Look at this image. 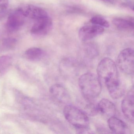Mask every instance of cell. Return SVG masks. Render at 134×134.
<instances>
[{
	"instance_id": "cell-15",
	"label": "cell",
	"mask_w": 134,
	"mask_h": 134,
	"mask_svg": "<svg viewBox=\"0 0 134 134\" xmlns=\"http://www.w3.org/2000/svg\"><path fill=\"white\" fill-rule=\"evenodd\" d=\"M114 25L118 29L121 30L133 29L134 22L131 19L116 18L113 21Z\"/></svg>"
},
{
	"instance_id": "cell-3",
	"label": "cell",
	"mask_w": 134,
	"mask_h": 134,
	"mask_svg": "<svg viewBox=\"0 0 134 134\" xmlns=\"http://www.w3.org/2000/svg\"><path fill=\"white\" fill-rule=\"evenodd\" d=\"M63 114L66 120L77 129L88 127L89 120L87 115L76 107L67 104L63 109Z\"/></svg>"
},
{
	"instance_id": "cell-17",
	"label": "cell",
	"mask_w": 134,
	"mask_h": 134,
	"mask_svg": "<svg viewBox=\"0 0 134 134\" xmlns=\"http://www.w3.org/2000/svg\"><path fill=\"white\" fill-rule=\"evenodd\" d=\"M11 56L8 55L0 56V73L5 70L8 68L12 63Z\"/></svg>"
},
{
	"instance_id": "cell-18",
	"label": "cell",
	"mask_w": 134,
	"mask_h": 134,
	"mask_svg": "<svg viewBox=\"0 0 134 134\" xmlns=\"http://www.w3.org/2000/svg\"><path fill=\"white\" fill-rule=\"evenodd\" d=\"M91 22L92 24L102 26L103 28L109 27V23L105 19L99 16H95L92 18Z\"/></svg>"
},
{
	"instance_id": "cell-16",
	"label": "cell",
	"mask_w": 134,
	"mask_h": 134,
	"mask_svg": "<svg viewBox=\"0 0 134 134\" xmlns=\"http://www.w3.org/2000/svg\"><path fill=\"white\" fill-rule=\"evenodd\" d=\"M87 100L88 103L85 107V113L89 116H96L99 112L98 106L91 102V100Z\"/></svg>"
},
{
	"instance_id": "cell-5",
	"label": "cell",
	"mask_w": 134,
	"mask_h": 134,
	"mask_svg": "<svg viewBox=\"0 0 134 134\" xmlns=\"http://www.w3.org/2000/svg\"><path fill=\"white\" fill-rule=\"evenodd\" d=\"M52 27V20L48 15L36 20L31 29V33L35 36H44L51 31Z\"/></svg>"
},
{
	"instance_id": "cell-7",
	"label": "cell",
	"mask_w": 134,
	"mask_h": 134,
	"mask_svg": "<svg viewBox=\"0 0 134 134\" xmlns=\"http://www.w3.org/2000/svg\"><path fill=\"white\" fill-rule=\"evenodd\" d=\"M103 27L92 24L81 27L79 31V37L83 41L90 40L103 33Z\"/></svg>"
},
{
	"instance_id": "cell-6",
	"label": "cell",
	"mask_w": 134,
	"mask_h": 134,
	"mask_svg": "<svg viewBox=\"0 0 134 134\" xmlns=\"http://www.w3.org/2000/svg\"><path fill=\"white\" fill-rule=\"evenodd\" d=\"M25 16L19 8L12 12L7 20V28L10 32L19 30L24 25Z\"/></svg>"
},
{
	"instance_id": "cell-19",
	"label": "cell",
	"mask_w": 134,
	"mask_h": 134,
	"mask_svg": "<svg viewBox=\"0 0 134 134\" xmlns=\"http://www.w3.org/2000/svg\"><path fill=\"white\" fill-rule=\"evenodd\" d=\"M17 42V40L15 38H7L3 40L2 44L6 49H11L15 47Z\"/></svg>"
},
{
	"instance_id": "cell-14",
	"label": "cell",
	"mask_w": 134,
	"mask_h": 134,
	"mask_svg": "<svg viewBox=\"0 0 134 134\" xmlns=\"http://www.w3.org/2000/svg\"><path fill=\"white\" fill-rule=\"evenodd\" d=\"M26 58L31 61H37L41 59L44 55V52L41 48L32 47L26 50L25 52Z\"/></svg>"
},
{
	"instance_id": "cell-2",
	"label": "cell",
	"mask_w": 134,
	"mask_h": 134,
	"mask_svg": "<svg viewBox=\"0 0 134 134\" xmlns=\"http://www.w3.org/2000/svg\"><path fill=\"white\" fill-rule=\"evenodd\" d=\"M97 72L101 83L103 82L106 86L120 81L117 66L110 58H105L100 61Z\"/></svg>"
},
{
	"instance_id": "cell-9",
	"label": "cell",
	"mask_w": 134,
	"mask_h": 134,
	"mask_svg": "<svg viewBox=\"0 0 134 134\" xmlns=\"http://www.w3.org/2000/svg\"><path fill=\"white\" fill-rule=\"evenodd\" d=\"M52 96L58 102L63 104H69L71 102V97L67 89L62 85L56 84L50 88Z\"/></svg>"
},
{
	"instance_id": "cell-1",
	"label": "cell",
	"mask_w": 134,
	"mask_h": 134,
	"mask_svg": "<svg viewBox=\"0 0 134 134\" xmlns=\"http://www.w3.org/2000/svg\"><path fill=\"white\" fill-rule=\"evenodd\" d=\"M78 84L82 94L87 100L92 101L102 91V83L98 76L92 73H86L81 75Z\"/></svg>"
},
{
	"instance_id": "cell-11",
	"label": "cell",
	"mask_w": 134,
	"mask_h": 134,
	"mask_svg": "<svg viewBox=\"0 0 134 134\" xmlns=\"http://www.w3.org/2000/svg\"><path fill=\"white\" fill-rule=\"evenodd\" d=\"M107 123L110 129L113 133L120 134L130 133L127 124L124 121L114 116L109 118Z\"/></svg>"
},
{
	"instance_id": "cell-13",
	"label": "cell",
	"mask_w": 134,
	"mask_h": 134,
	"mask_svg": "<svg viewBox=\"0 0 134 134\" xmlns=\"http://www.w3.org/2000/svg\"><path fill=\"white\" fill-rule=\"evenodd\" d=\"M109 94L114 99L121 98L125 92V88L120 81L106 86Z\"/></svg>"
},
{
	"instance_id": "cell-20",
	"label": "cell",
	"mask_w": 134,
	"mask_h": 134,
	"mask_svg": "<svg viewBox=\"0 0 134 134\" xmlns=\"http://www.w3.org/2000/svg\"><path fill=\"white\" fill-rule=\"evenodd\" d=\"M87 54L90 57H94L97 56L98 54V51L93 45H88L87 48Z\"/></svg>"
},
{
	"instance_id": "cell-8",
	"label": "cell",
	"mask_w": 134,
	"mask_h": 134,
	"mask_svg": "<svg viewBox=\"0 0 134 134\" xmlns=\"http://www.w3.org/2000/svg\"><path fill=\"white\" fill-rule=\"evenodd\" d=\"M134 88L127 93L121 103V109L124 115L131 122H134Z\"/></svg>"
},
{
	"instance_id": "cell-21",
	"label": "cell",
	"mask_w": 134,
	"mask_h": 134,
	"mask_svg": "<svg viewBox=\"0 0 134 134\" xmlns=\"http://www.w3.org/2000/svg\"><path fill=\"white\" fill-rule=\"evenodd\" d=\"M9 5V0H0V10L4 11L7 9Z\"/></svg>"
},
{
	"instance_id": "cell-10",
	"label": "cell",
	"mask_w": 134,
	"mask_h": 134,
	"mask_svg": "<svg viewBox=\"0 0 134 134\" xmlns=\"http://www.w3.org/2000/svg\"><path fill=\"white\" fill-rule=\"evenodd\" d=\"M25 17L36 20L48 16L47 12L41 8L32 4H27L19 8Z\"/></svg>"
},
{
	"instance_id": "cell-4",
	"label": "cell",
	"mask_w": 134,
	"mask_h": 134,
	"mask_svg": "<svg viewBox=\"0 0 134 134\" xmlns=\"http://www.w3.org/2000/svg\"><path fill=\"white\" fill-rule=\"evenodd\" d=\"M134 52L133 49L127 48L122 50L117 60L118 66L121 71L127 75L134 73Z\"/></svg>"
},
{
	"instance_id": "cell-12",
	"label": "cell",
	"mask_w": 134,
	"mask_h": 134,
	"mask_svg": "<svg viewBox=\"0 0 134 134\" xmlns=\"http://www.w3.org/2000/svg\"><path fill=\"white\" fill-rule=\"evenodd\" d=\"M98 110L102 114L107 117L114 116L116 113L115 105L107 99H101L98 105Z\"/></svg>"
}]
</instances>
